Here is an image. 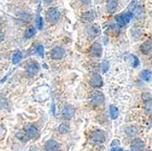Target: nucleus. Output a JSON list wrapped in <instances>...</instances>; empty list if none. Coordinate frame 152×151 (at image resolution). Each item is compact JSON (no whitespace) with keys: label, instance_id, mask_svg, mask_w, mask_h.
I'll return each mask as SVG.
<instances>
[{"label":"nucleus","instance_id":"bb28decb","mask_svg":"<svg viewBox=\"0 0 152 151\" xmlns=\"http://www.w3.org/2000/svg\"><path fill=\"white\" fill-rule=\"evenodd\" d=\"M109 68V64L107 62V61H105V62H103L102 63V73H106L107 71V69Z\"/></svg>","mask_w":152,"mask_h":151},{"label":"nucleus","instance_id":"6ab92c4d","mask_svg":"<svg viewBox=\"0 0 152 151\" xmlns=\"http://www.w3.org/2000/svg\"><path fill=\"white\" fill-rule=\"evenodd\" d=\"M22 58H23V55H22V52L20 50L15 51V52H14V54L12 55V63L14 65L18 64L21 61Z\"/></svg>","mask_w":152,"mask_h":151},{"label":"nucleus","instance_id":"9d476101","mask_svg":"<svg viewBox=\"0 0 152 151\" xmlns=\"http://www.w3.org/2000/svg\"><path fill=\"white\" fill-rule=\"evenodd\" d=\"M40 69V66L37 61H32L28 63V65L26 66V74L28 76H35L36 74L38 73Z\"/></svg>","mask_w":152,"mask_h":151},{"label":"nucleus","instance_id":"7c9ffc66","mask_svg":"<svg viewBox=\"0 0 152 151\" xmlns=\"http://www.w3.org/2000/svg\"><path fill=\"white\" fill-rule=\"evenodd\" d=\"M4 37H5V36H4V33L0 30V43L2 42V41L4 40Z\"/></svg>","mask_w":152,"mask_h":151},{"label":"nucleus","instance_id":"2eb2a0df","mask_svg":"<svg viewBox=\"0 0 152 151\" xmlns=\"http://www.w3.org/2000/svg\"><path fill=\"white\" fill-rule=\"evenodd\" d=\"M45 149H46V151H58L59 144L55 139H50L46 143Z\"/></svg>","mask_w":152,"mask_h":151},{"label":"nucleus","instance_id":"0eeeda50","mask_svg":"<svg viewBox=\"0 0 152 151\" xmlns=\"http://www.w3.org/2000/svg\"><path fill=\"white\" fill-rule=\"evenodd\" d=\"M50 56H51L52 59L59 60V59H62L63 58H65V56H66V51H65V49L63 47H55V48H53L51 50Z\"/></svg>","mask_w":152,"mask_h":151},{"label":"nucleus","instance_id":"4be33fe9","mask_svg":"<svg viewBox=\"0 0 152 151\" xmlns=\"http://www.w3.org/2000/svg\"><path fill=\"white\" fill-rule=\"evenodd\" d=\"M37 33L36 28L33 26H30L26 28V30L25 31V37L26 38H31L32 36H34Z\"/></svg>","mask_w":152,"mask_h":151},{"label":"nucleus","instance_id":"c756f323","mask_svg":"<svg viewBox=\"0 0 152 151\" xmlns=\"http://www.w3.org/2000/svg\"><path fill=\"white\" fill-rule=\"evenodd\" d=\"M79 1L84 5H88V4H90L91 0H79Z\"/></svg>","mask_w":152,"mask_h":151},{"label":"nucleus","instance_id":"423d86ee","mask_svg":"<svg viewBox=\"0 0 152 151\" xmlns=\"http://www.w3.org/2000/svg\"><path fill=\"white\" fill-rule=\"evenodd\" d=\"M90 55H91V57L93 58H101L102 57V55H103V48H102V46L98 43V42H96L94 43L91 47H90Z\"/></svg>","mask_w":152,"mask_h":151},{"label":"nucleus","instance_id":"1a4fd4ad","mask_svg":"<svg viewBox=\"0 0 152 151\" xmlns=\"http://www.w3.org/2000/svg\"><path fill=\"white\" fill-rule=\"evenodd\" d=\"M76 112V109L72 105H66L63 108V111H62V116L66 120H69L71 119Z\"/></svg>","mask_w":152,"mask_h":151},{"label":"nucleus","instance_id":"f8f14e48","mask_svg":"<svg viewBox=\"0 0 152 151\" xmlns=\"http://www.w3.org/2000/svg\"><path fill=\"white\" fill-rule=\"evenodd\" d=\"M142 101L144 102V106L146 108V111L148 113H151V94L148 92H145L141 96Z\"/></svg>","mask_w":152,"mask_h":151},{"label":"nucleus","instance_id":"dca6fc26","mask_svg":"<svg viewBox=\"0 0 152 151\" xmlns=\"http://www.w3.org/2000/svg\"><path fill=\"white\" fill-rule=\"evenodd\" d=\"M132 15L136 18H142L145 16V10L141 6H136L132 9Z\"/></svg>","mask_w":152,"mask_h":151},{"label":"nucleus","instance_id":"39448f33","mask_svg":"<svg viewBox=\"0 0 152 151\" xmlns=\"http://www.w3.org/2000/svg\"><path fill=\"white\" fill-rule=\"evenodd\" d=\"M24 131L26 133V135L28 136L29 139H35L38 136L39 134V131H38V128L33 125V124H26L25 125L24 127Z\"/></svg>","mask_w":152,"mask_h":151},{"label":"nucleus","instance_id":"7ed1b4c3","mask_svg":"<svg viewBox=\"0 0 152 151\" xmlns=\"http://www.w3.org/2000/svg\"><path fill=\"white\" fill-rule=\"evenodd\" d=\"M105 101V97L104 94L101 91L96 90L95 92H93V94L91 95V104L95 107H99L101 106Z\"/></svg>","mask_w":152,"mask_h":151},{"label":"nucleus","instance_id":"f257e3e1","mask_svg":"<svg viewBox=\"0 0 152 151\" xmlns=\"http://www.w3.org/2000/svg\"><path fill=\"white\" fill-rule=\"evenodd\" d=\"M132 9L133 8H131L129 7L127 11L123 12L121 14H118V15H117L115 17L116 23L118 25V26L123 27V26H127L130 22V20H131V18L133 17V15H132Z\"/></svg>","mask_w":152,"mask_h":151},{"label":"nucleus","instance_id":"412c9836","mask_svg":"<svg viewBox=\"0 0 152 151\" xmlns=\"http://www.w3.org/2000/svg\"><path fill=\"white\" fill-rule=\"evenodd\" d=\"M69 130H70L69 124H68V123H66V122L61 123V124L59 125V127H58V132H59L60 134H62V135L66 134Z\"/></svg>","mask_w":152,"mask_h":151},{"label":"nucleus","instance_id":"c85d7f7f","mask_svg":"<svg viewBox=\"0 0 152 151\" xmlns=\"http://www.w3.org/2000/svg\"><path fill=\"white\" fill-rule=\"evenodd\" d=\"M110 151H123V150H122V148L119 147H113Z\"/></svg>","mask_w":152,"mask_h":151},{"label":"nucleus","instance_id":"cd10ccee","mask_svg":"<svg viewBox=\"0 0 152 151\" xmlns=\"http://www.w3.org/2000/svg\"><path fill=\"white\" fill-rule=\"evenodd\" d=\"M120 146V142L118 139H114V141L111 143V147H119Z\"/></svg>","mask_w":152,"mask_h":151},{"label":"nucleus","instance_id":"20e7f679","mask_svg":"<svg viewBox=\"0 0 152 151\" xmlns=\"http://www.w3.org/2000/svg\"><path fill=\"white\" fill-rule=\"evenodd\" d=\"M86 33L88 35V36L89 38H95L98 36L100 35L101 33V28L99 25L96 24H91L90 26H88L87 28H86Z\"/></svg>","mask_w":152,"mask_h":151},{"label":"nucleus","instance_id":"4468645a","mask_svg":"<svg viewBox=\"0 0 152 151\" xmlns=\"http://www.w3.org/2000/svg\"><path fill=\"white\" fill-rule=\"evenodd\" d=\"M151 50H152V43H151V40H146L145 42L140 46V51L143 55H150L151 54Z\"/></svg>","mask_w":152,"mask_h":151},{"label":"nucleus","instance_id":"9b49d317","mask_svg":"<svg viewBox=\"0 0 152 151\" xmlns=\"http://www.w3.org/2000/svg\"><path fill=\"white\" fill-rule=\"evenodd\" d=\"M89 83L94 88H101L103 86V78L99 74H93L90 77Z\"/></svg>","mask_w":152,"mask_h":151},{"label":"nucleus","instance_id":"6e6552de","mask_svg":"<svg viewBox=\"0 0 152 151\" xmlns=\"http://www.w3.org/2000/svg\"><path fill=\"white\" fill-rule=\"evenodd\" d=\"M90 139L94 143H103L106 140V136L102 130H96L94 131L91 136H90Z\"/></svg>","mask_w":152,"mask_h":151},{"label":"nucleus","instance_id":"aec40b11","mask_svg":"<svg viewBox=\"0 0 152 151\" xmlns=\"http://www.w3.org/2000/svg\"><path fill=\"white\" fill-rule=\"evenodd\" d=\"M109 113H110V117H111L112 119H117L118 117V115H119V111H118V108L114 106V105H111L109 107Z\"/></svg>","mask_w":152,"mask_h":151},{"label":"nucleus","instance_id":"f03ea898","mask_svg":"<svg viewBox=\"0 0 152 151\" xmlns=\"http://www.w3.org/2000/svg\"><path fill=\"white\" fill-rule=\"evenodd\" d=\"M47 21L50 24H56L60 19V12L57 7H50L46 12Z\"/></svg>","mask_w":152,"mask_h":151},{"label":"nucleus","instance_id":"a878e982","mask_svg":"<svg viewBox=\"0 0 152 151\" xmlns=\"http://www.w3.org/2000/svg\"><path fill=\"white\" fill-rule=\"evenodd\" d=\"M37 55L40 57V58H44V54H45V49H44V47L42 45H38L37 47V49H36Z\"/></svg>","mask_w":152,"mask_h":151},{"label":"nucleus","instance_id":"393cba45","mask_svg":"<svg viewBox=\"0 0 152 151\" xmlns=\"http://www.w3.org/2000/svg\"><path fill=\"white\" fill-rule=\"evenodd\" d=\"M129 58H131L130 61H131V66L133 67H137L140 66V59L136 56H134V55H129Z\"/></svg>","mask_w":152,"mask_h":151},{"label":"nucleus","instance_id":"2f4dec72","mask_svg":"<svg viewBox=\"0 0 152 151\" xmlns=\"http://www.w3.org/2000/svg\"><path fill=\"white\" fill-rule=\"evenodd\" d=\"M43 1H44L46 4H51V3L54 1V0H43Z\"/></svg>","mask_w":152,"mask_h":151},{"label":"nucleus","instance_id":"a211bd4d","mask_svg":"<svg viewBox=\"0 0 152 151\" xmlns=\"http://www.w3.org/2000/svg\"><path fill=\"white\" fill-rule=\"evenodd\" d=\"M118 6V0H107V9L109 13H113Z\"/></svg>","mask_w":152,"mask_h":151},{"label":"nucleus","instance_id":"b1692460","mask_svg":"<svg viewBox=\"0 0 152 151\" xmlns=\"http://www.w3.org/2000/svg\"><path fill=\"white\" fill-rule=\"evenodd\" d=\"M36 25H37V27L39 29V30H42L43 29V26H44V21L42 19V18H41L39 15L37 16L36 18Z\"/></svg>","mask_w":152,"mask_h":151},{"label":"nucleus","instance_id":"f3484780","mask_svg":"<svg viewBox=\"0 0 152 151\" xmlns=\"http://www.w3.org/2000/svg\"><path fill=\"white\" fill-rule=\"evenodd\" d=\"M96 18V13L93 11V10H89L86 13H84L82 15V20L83 21H85L87 23H91L94 21Z\"/></svg>","mask_w":152,"mask_h":151},{"label":"nucleus","instance_id":"ddd939ff","mask_svg":"<svg viewBox=\"0 0 152 151\" xmlns=\"http://www.w3.org/2000/svg\"><path fill=\"white\" fill-rule=\"evenodd\" d=\"M144 147H145V143L140 139H135L130 145V148L132 151H141L143 150Z\"/></svg>","mask_w":152,"mask_h":151},{"label":"nucleus","instance_id":"5701e85b","mask_svg":"<svg viewBox=\"0 0 152 151\" xmlns=\"http://www.w3.org/2000/svg\"><path fill=\"white\" fill-rule=\"evenodd\" d=\"M140 77H141L144 81H146V82H150V81H151V77H152V76H151V71L148 70V69H145V70L141 71V73H140Z\"/></svg>","mask_w":152,"mask_h":151}]
</instances>
